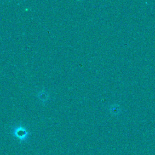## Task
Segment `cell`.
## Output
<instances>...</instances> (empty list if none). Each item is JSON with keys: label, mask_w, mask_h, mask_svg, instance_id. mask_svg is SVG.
<instances>
[{"label": "cell", "mask_w": 155, "mask_h": 155, "mask_svg": "<svg viewBox=\"0 0 155 155\" xmlns=\"http://www.w3.org/2000/svg\"><path fill=\"white\" fill-rule=\"evenodd\" d=\"M13 134L15 135L21 142L26 140L28 138L29 133L26 129L21 126L17 127L13 130Z\"/></svg>", "instance_id": "obj_1"}, {"label": "cell", "mask_w": 155, "mask_h": 155, "mask_svg": "<svg viewBox=\"0 0 155 155\" xmlns=\"http://www.w3.org/2000/svg\"><path fill=\"white\" fill-rule=\"evenodd\" d=\"M110 112L112 114H117L120 113V108L119 107H117V105L115 104L114 106H112L110 110Z\"/></svg>", "instance_id": "obj_2"}]
</instances>
